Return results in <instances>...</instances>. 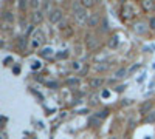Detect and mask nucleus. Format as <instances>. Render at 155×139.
<instances>
[{
    "label": "nucleus",
    "mask_w": 155,
    "mask_h": 139,
    "mask_svg": "<svg viewBox=\"0 0 155 139\" xmlns=\"http://www.w3.org/2000/svg\"><path fill=\"white\" fill-rule=\"evenodd\" d=\"M141 6H143V9L146 12H149V11H153L155 9V2H150V0L147 2V0H146V2H141Z\"/></svg>",
    "instance_id": "obj_12"
},
{
    "label": "nucleus",
    "mask_w": 155,
    "mask_h": 139,
    "mask_svg": "<svg viewBox=\"0 0 155 139\" xmlns=\"http://www.w3.org/2000/svg\"><path fill=\"white\" fill-rule=\"evenodd\" d=\"M71 9H73V17H74V20L79 23V25H87V22H88V19H90L88 11H87L81 3H73Z\"/></svg>",
    "instance_id": "obj_1"
},
{
    "label": "nucleus",
    "mask_w": 155,
    "mask_h": 139,
    "mask_svg": "<svg viewBox=\"0 0 155 139\" xmlns=\"http://www.w3.org/2000/svg\"><path fill=\"white\" fill-rule=\"evenodd\" d=\"M99 23H101V16L99 14H96V12L90 14V19L87 22V27L88 28H96V27H99Z\"/></svg>",
    "instance_id": "obj_6"
},
{
    "label": "nucleus",
    "mask_w": 155,
    "mask_h": 139,
    "mask_svg": "<svg viewBox=\"0 0 155 139\" xmlns=\"http://www.w3.org/2000/svg\"><path fill=\"white\" fill-rule=\"evenodd\" d=\"M149 28H150V30H155V17H152V19L149 20Z\"/></svg>",
    "instance_id": "obj_18"
},
{
    "label": "nucleus",
    "mask_w": 155,
    "mask_h": 139,
    "mask_svg": "<svg viewBox=\"0 0 155 139\" xmlns=\"http://www.w3.org/2000/svg\"><path fill=\"white\" fill-rule=\"evenodd\" d=\"M90 99H92V100H90V105H96V104H98V100H96V99H98V96H96V94H93Z\"/></svg>",
    "instance_id": "obj_17"
},
{
    "label": "nucleus",
    "mask_w": 155,
    "mask_h": 139,
    "mask_svg": "<svg viewBox=\"0 0 155 139\" xmlns=\"http://www.w3.org/2000/svg\"><path fill=\"white\" fill-rule=\"evenodd\" d=\"M152 107H153V102H152V100H146V102H143V104H141L140 105V113H141V115H149V113L152 111Z\"/></svg>",
    "instance_id": "obj_7"
},
{
    "label": "nucleus",
    "mask_w": 155,
    "mask_h": 139,
    "mask_svg": "<svg viewBox=\"0 0 155 139\" xmlns=\"http://www.w3.org/2000/svg\"><path fill=\"white\" fill-rule=\"evenodd\" d=\"M65 85H68V87H76V85H79V79H78V77L67 79V81H65Z\"/></svg>",
    "instance_id": "obj_15"
},
{
    "label": "nucleus",
    "mask_w": 155,
    "mask_h": 139,
    "mask_svg": "<svg viewBox=\"0 0 155 139\" xmlns=\"http://www.w3.org/2000/svg\"><path fill=\"white\" fill-rule=\"evenodd\" d=\"M153 11H155V9H153Z\"/></svg>",
    "instance_id": "obj_21"
},
{
    "label": "nucleus",
    "mask_w": 155,
    "mask_h": 139,
    "mask_svg": "<svg viewBox=\"0 0 155 139\" xmlns=\"http://www.w3.org/2000/svg\"><path fill=\"white\" fill-rule=\"evenodd\" d=\"M129 74V71H127V68H120L118 71H116L115 73V77L116 79H124L126 77V76Z\"/></svg>",
    "instance_id": "obj_13"
},
{
    "label": "nucleus",
    "mask_w": 155,
    "mask_h": 139,
    "mask_svg": "<svg viewBox=\"0 0 155 139\" xmlns=\"http://www.w3.org/2000/svg\"><path fill=\"white\" fill-rule=\"evenodd\" d=\"M45 42V36L41 30H37L34 34H33V39H31V48H39L42 46V43Z\"/></svg>",
    "instance_id": "obj_4"
},
{
    "label": "nucleus",
    "mask_w": 155,
    "mask_h": 139,
    "mask_svg": "<svg viewBox=\"0 0 155 139\" xmlns=\"http://www.w3.org/2000/svg\"><path fill=\"white\" fill-rule=\"evenodd\" d=\"M85 46L90 51H95V49L99 46V39L96 37V34L93 33H87L85 34Z\"/></svg>",
    "instance_id": "obj_2"
},
{
    "label": "nucleus",
    "mask_w": 155,
    "mask_h": 139,
    "mask_svg": "<svg viewBox=\"0 0 155 139\" xmlns=\"http://www.w3.org/2000/svg\"><path fill=\"white\" fill-rule=\"evenodd\" d=\"M81 5H82L85 9H88V8H93V6L96 5V2H93V0H82Z\"/></svg>",
    "instance_id": "obj_14"
},
{
    "label": "nucleus",
    "mask_w": 155,
    "mask_h": 139,
    "mask_svg": "<svg viewBox=\"0 0 155 139\" xmlns=\"http://www.w3.org/2000/svg\"><path fill=\"white\" fill-rule=\"evenodd\" d=\"M144 122H146V124H153V122H155V111H150V113H149V115L144 118Z\"/></svg>",
    "instance_id": "obj_16"
},
{
    "label": "nucleus",
    "mask_w": 155,
    "mask_h": 139,
    "mask_svg": "<svg viewBox=\"0 0 155 139\" xmlns=\"http://www.w3.org/2000/svg\"><path fill=\"white\" fill-rule=\"evenodd\" d=\"M44 14H45V12L41 11V9H39V11H33L31 22H33V23H42V20H44V17H45Z\"/></svg>",
    "instance_id": "obj_9"
},
{
    "label": "nucleus",
    "mask_w": 155,
    "mask_h": 139,
    "mask_svg": "<svg viewBox=\"0 0 155 139\" xmlns=\"http://www.w3.org/2000/svg\"><path fill=\"white\" fill-rule=\"evenodd\" d=\"M47 17H48L50 23H53V25H59V23L62 22V19H64V12H62V9L54 8L51 12H48Z\"/></svg>",
    "instance_id": "obj_3"
},
{
    "label": "nucleus",
    "mask_w": 155,
    "mask_h": 139,
    "mask_svg": "<svg viewBox=\"0 0 155 139\" xmlns=\"http://www.w3.org/2000/svg\"><path fill=\"white\" fill-rule=\"evenodd\" d=\"M48 87H53V88H58V82H48Z\"/></svg>",
    "instance_id": "obj_20"
},
{
    "label": "nucleus",
    "mask_w": 155,
    "mask_h": 139,
    "mask_svg": "<svg viewBox=\"0 0 155 139\" xmlns=\"http://www.w3.org/2000/svg\"><path fill=\"white\" fill-rule=\"evenodd\" d=\"M102 85H104V79H101V77H95V79L90 81V87H92L93 90H98Z\"/></svg>",
    "instance_id": "obj_11"
},
{
    "label": "nucleus",
    "mask_w": 155,
    "mask_h": 139,
    "mask_svg": "<svg viewBox=\"0 0 155 139\" xmlns=\"http://www.w3.org/2000/svg\"><path fill=\"white\" fill-rule=\"evenodd\" d=\"M147 28H149V23H146L143 20H137L134 23V27H132L134 33H137V34H144L147 31Z\"/></svg>",
    "instance_id": "obj_5"
},
{
    "label": "nucleus",
    "mask_w": 155,
    "mask_h": 139,
    "mask_svg": "<svg viewBox=\"0 0 155 139\" xmlns=\"http://www.w3.org/2000/svg\"><path fill=\"white\" fill-rule=\"evenodd\" d=\"M28 6H30V3H25V2H20V3H19V8H20V9H27Z\"/></svg>",
    "instance_id": "obj_19"
},
{
    "label": "nucleus",
    "mask_w": 155,
    "mask_h": 139,
    "mask_svg": "<svg viewBox=\"0 0 155 139\" xmlns=\"http://www.w3.org/2000/svg\"><path fill=\"white\" fill-rule=\"evenodd\" d=\"M39 56H41V57H45V59L51 57V56H53V48H51V46H45V48H42L41 51H39Z\"/></svg>",
    "instance_id": "obj_10"
},
{
    "label": "nucleus",
    "mask_w": 155,
    "mask_h": 139,
    "mask_svg": "<svg viewBox=\"0 0 155 139\" xmlns=\"http://www.w3.org/2000/svg\"><path fill=\"white\" fill-rule=\"evenodd\" d=\"M2 20H3V22H6V23H14V20H16L14 12H12V11H8V9H5V11L2 12Z\"/></svg>",
    "instance_id": "obj_8"
}]
</instances>
